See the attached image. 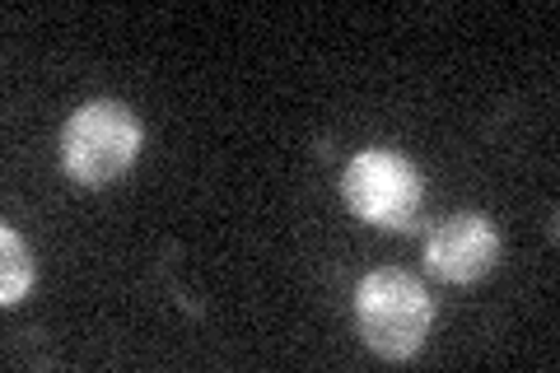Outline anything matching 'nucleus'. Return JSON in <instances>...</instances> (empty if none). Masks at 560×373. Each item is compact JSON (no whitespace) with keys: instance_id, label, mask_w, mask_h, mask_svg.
I'll return each mask as SVG.
<instances>
[{"instance_id":"1","label":"nucleus","mask_w":560,"mask_h":373,"mask_svg":"<svg viewBox=\"0 0 560 373\" xmlns=\"http://www.w3.org/2000/svg\"><path fill=\"white\" fill-rule=\"evenodd\" d=\"M355 327L383 360H411L434 327V299L407 271H374L355 290Z\"/></svg>"},{"instance_id":"2","label":"nucleus","mask_w":560,"mask_h":373,"mask_svg":"<svg viewBox=\"0 0 560 373\" xmlns=\"http://www.w3.org/2000/svg\"><path fill=\"white\" fill-rule=\"evenodd\" d=\"M140 154V117L127 103L98 98L66 117L61 127V164L84 187H103L121 177Z\"/></svg>"},{"instance_id":"3","label":"nucleus","mask_w":560,"mask_h":373,"mask_svg":"<svg viewBox=\"0 0 560 373\" xmlns=\"http://www.w3.org/2000/svg\"><path fill=\"white\" fill-rule=\"evenodd\" d=\"M341 197L364 224L378 229H411L425 206V177L411 159L393 150H364L341 173Z\"/></svg>"},{"instance_id":"4","label":"nucleus","mask_w":560,"mask_h":373,"mask_svg":"<svg viewBox=\"0 0 560 373\" xmlns=\"http://www.w3.org/2000/svg\"><path fill=\"white\" fill-rule=\"evenodd\" d=\"M500 257V229L486 215H448L425 243V266L448 285L481 280Z\"/></svg>"},{"instance_id":"5","label":"nucleus","mask_w":560,"mask_h":373,"mask_svg":"<svg viewBox=\"0 0 560 373\" xmlns=\"http://www.w3.org/2000/svg\"><path fill=\"white\" fill-rule=\"evenodd\" d=\"M0 253H5V266H0V304H20L33 290V257L14 224L0 229Z\"/></svg>"}]
</instances>
